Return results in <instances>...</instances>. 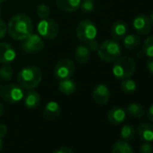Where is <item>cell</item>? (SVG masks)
<instances>
[{
    "mask_svg": "<svg viewBox=\"0 0 153 153\" xmlns=\"http://www.w3.org/2000/svg\"><path fill=\"white\" fill-rule=\"evenodd\" d=\"M110 96L109 88L104 84H99L94 88L93 99L98 105H106L110 99Z\"/></svg>",
    "mask_w": 153,
    "mask_h": 153,
    "instance_id": "obj_11",
    "label": "cell"
},
{
    "mask_svg": "<svg viewBox=\"0 0 153 153\" xmlns=\"http://www.w3.org/2000/svg\"><path fill=\"white\" fill-rule=\"evenodd\" d=\"M7 33V26L2 19H0V39L4 38Z\"/></svg>",
    "mask_w": 153,
    "mask_h": 153,
    "instance_id": "obj_31",
    "label": "cell"
},
{
    "mask_svg": "<svg viewBox=\"0 0 153 153\" xmlns=\"http://www.w3.org/2000/svg\"><path fill=\"white\" fill-rule=\"evenodd\" d=\"M122 49L115 40H106L99 45L97 53L99 58L105 62L115 61L121 55Z\"/></svg>",
    "mask_w": 153,
    "mask_h": 153,
    "instance_id": "obj_4",
    "label": "cell"
},
{
    "mask_svg": "<svg viewBox=\"0 0 153 153\" xmlns=\"http://www.w3.org/2000/svg\"><path fill=\"white\" fill-rule=\"evenodd\" d=\"M79 8H80V10L83 13L88 14V13H91L94 10L95 5H94V2L93 1H82L81 4H80Z\"/></svg>",
    "mask_w": 153,
    "mask_h": 153,
    "instance_id": "obj_29",
    "label": "cell"
},
{
    "mask_svg": "<svg viewBox=\"0 0 153 153\" xmlns=\"http://www.w3.org/2000/svg\"><path fill=\"white\" fill-rule=\"evenodd\" d=\"M121 88L123 93H125L127 95H131L136 91L137 84L134 80L131 79L130 78L125 79H123L121 82Z\"/></svg>",
    "mask_w": 153,
    "mask_h": 153,
    "instance_id": "obj_24",
    "label": "cell"
},
{
    "mask_svg": "<svg viewBox=\"0 0 153 153\" xmlns=\"http://www.w3.org/2000/svg\"><path fill=\"white\" fill-rule=\"evenodd\" d=\"M140 153H153V147L150 142H144L140 147Z\"/></svg>",
    "mask_w": 153,
    "mask_h": 153,
    "instance_id": "obj_30",
    "label": "cell"
},
{
    "mask_svg": "<svg viewBox=\"0 0 153 153\" xmlns=\"http://www.w3.org/2000/svg\"><path fill=\"white\" fill-rule=\"evenodd\" d=\"M82 2V0H57V6L59 8L65 12L76 11Z\"/></svg>",
    "mask_w": 153,
    "mask_h": 153,
    "instance_id": "obj_17",
    "label": "cell"
},
{
    "mask_svg": "<svg viewBox=\"0 0 153 153\" xmlns=\"http://www.w3.org/2000/svg\"><path fill=\"white\" fill-rule=\"evenodd\" d=\"M16 57V53L14 50V48L7 43V42H1L0 43V63L3 64H8L15 60Z\"/></svg>",
    "mask_w": 153,
    "mask_h": 153,
    "instance_id": "obj_12",
    "label": "cell"
},
{
    "mask_svg": "<svg viewBox=\"0 0 153 153\" xmlns=\"http://www.w3.org/2000/svg\"><path fill=\"white\" fill-rule=\"evenodd\" d=\"M54 153H74V151L70 148H68V147H60Z\"/></svg>",
    "mask_w": 153,
    "mask_h": 153,
    "instance_id": "obj_33",
    "label": "cell"
},
{
    "mask_svg": "<svg viewBox=\"0 0 153 153\" xmlns=\"http://www.w3.org/2000/svg\"><path fill=\"white\" fill-rule=\"evenodd\" d=\"M4 110H5V108H4L3 104H2V103H0V115H2V114H3Z\"/></svg>",
    "mask_w": 153,
    "mask_h": 153,
    "instance_id": "obj_37",
    "label": "cell"
},
{
    "mask_svg": "<svg viewBox=\"0 0 153 153\" xmlns=\"http://www.w3.org/2000/svg\"><path fill=\"white\" fill-rule=\"evenodd\" d=\"M13 76V69L9 66H3L0 68V78L4 81H8Z\"/></svg>",
    "mask_w": 153,
    "mask_h": 153,
    "instance_id": "obj_27",
    "label": "cell"
},
{
    "mask_svg": "<svg viewBox=\"0 0 153 153\" xmlns=\"http://www.w3.org/2000/svg\"><path fill=\"white\" fill-rule=\"evenodd\" d=\"M121 137L124 140H131L134 137L135 135V129L133 126L131 125H124L122 127L121 131H120Z\"/></svg>",
    "mask_w": 153,
    "mask_h": 153,
    "instance_id": "obj_26",
    "label": "cell"
},
{
    "mask_svg": "<svg viewBox=\"0 0 153 153\" xmlns=\"http://www.w3.org/2000/svg\"><path fill=\"white\" fill-rule=\"evenodd\" d=\"M126 118V112L121 107H114L112 108L107 114V119L110 123L117 125L124 122Z\"/></svg>",
    "mask_w": 153,
    "mask_h": 153,
    "instance_id": "obj_14",
    "label": "cell"
},
{
    "mask_svg": "<svg viewBox=\"0 0 153 153\" xmlns=\"http://www.w3.org/2000/svg\"><path fill=\"white\" fill-rule=\"evenodd\" d=\"M0 95H1V97L6 102H8L10 104L18 103L25 97L22 87L16 84H10L5 86L1 89V91H0Z\"/></svg>",
    "mask_w": 153,
    "mask_h": 153,
    "instance_id": "obj_7",
    "label": "cell"
},
{
    "mask_svg": "<svg viewBox=\"0 0 153 153\" xmlns=\"http://www.w3.org/2000/svg\"><path fill=\"white\" fill-rule=\"evenodd\" d=\"M59 89L62 94L69 96L75 92L76 84L70 79H62V80H59Z\"/></svg>",
    "mask_w": 153,
    "mask_h": 153,
    "instance_id": "obj_21",
    "label": "cell"
},
{
    "mask_svg": "<svg viewBox=\"0 0 153 153\" xmlns=\"http://www.w3.org/2000/svg\"><path fill=\"white\" fill-rule=\"evenodd\" d=\"M132 26L139 35H147L151 30L152 24L148 16L140 14L133 18Z\"/></svg>",
    "mask_w": 153,
    "mask_h": 153,
    "instance_id": "obj_10",
    "label": "cell"
},
{
    "mask_svg": "<svg viewBox=\"0 0 153 153\" xmlns=\"http://www.w3.org/2000/svg\"><path fill=\"white\" fill-rule=\"evenodd\" d=\"M75 72V65L74 63L67 59L59 60L54 69V76L59 80L70 79Z\"/></svg>",
    "mask_w": 153,
    "mask_h": 153,
    "instance_id": "obj_8",
    "label": "cell"
},
{
    "mask_svg": "<svg viewBox=\"0 0 153 153\" xmlns=\"http://www.w3.org/2000/svg\"><path fill=\"white\" fill-rule=\"evenodd\" d=\"M147 68L151 74H153V58H149V59L147 61Z\"/></svg>",
    "mask_w": 153,
    "mask_h": 153,
    "instance_id": "obj_35",
    "label": "cell"
},
{
    "mask_svg": "<svg viewBox=\"0 0 153 153\" xmlns=\"http://www.w3.org/2000/svg\"><path fill=\"white\" fill-rule=\"evenodd\" d=\"M99 45L100 44L98 43V42L96 39L91 40V41H89L88 42V47L90 50V51H97L98 48H99Z\"/></svg>",
    "mask_w": 153,
    "mask_h": 153,
    "instance_id": "obj_32",
    "label": "cell"
},
{
    "mask_svg": "<svg viewBox=\"0 0 153 153\" xmlns=\"http://www.w3.org/2000/svg\"><path fill=\"white\" fill-rule=\"evenodd\" d=\"M25 105L28 109H34L36 108L41 101V97L39 93H37L36 91H29L25 97Z\"/></svg>",
    "mask_w": 153,
    "mask_h": 153,
    "instance_id": "obj_19",
    "label": "cell"
},
{
    "mask_svg": "<svg viewBox=\"0 0 153 153\" xmlns=\"http://www.w3.org/2000/svg\"><path fill=\"white\" fill-rule=\"evenodd\" d=\"M97 35V29L95 24L88 19L81 21L78 27H76V37L78 39L84 42L88 43L89 41L96 39Z\"/></svg>",
    "mask_w": 153,
    "mask_h": 153,
    "instance_id": "obj_5",
    "label": "cell"
},
{
    "mask_svg": "<svg viewBox=\"0 0 153 153\" xmlns=\"http://www.w3.org/2000/svg\"><path fill=\"white\" fill-rule=\"evenodd\" d=\"M142 51L148 58H153V35L148 37L142 44Z\"/></svg>",
    "mask_w": 153,
    "mask_h": 153,
    "instance_id": "obj_25",
    "label": "cell"
},
{
    "mask_svg": "<svg viewBox=\"0 0 153 153\" xmlns=\"http://www.w3.org/2000/svg\"><path fill=\"white\" fill-rule=\"evenodd\" d=\"M42 79V73L41 69L35 66H27L24 68L17 76L20 86L25 89H33L36 88L41 83Z\"/></svg>",
    "mask_w": 153,
    "mask_h": 153,
    "instance_id": "obj_2",
    "label": "cell"
},
{
    "mask_svg": "<svg viewBox=\"0 0 153 153\" xmlns=\"http://www.w3.org/2000/svg\"><path fill=\"white\" fill-rule=\"evenodd\" d=\"M90 53H91V51L88 46L80 45L76 48V50L75 51V59L79 63L85 64L89 60Z\"/></svg>",
    "mask_w": 153,
    "mask_h": 153,
    "instance_id": "obj_18",
    "label": "cell"
},
{
    "mask_svg": "<svg viewBox=\"0 0 153 153\" xmlns=\"http://www.w3.org/2000/svg\"><path fill=\"white\" fill-rule=\"evenodd\" d=\"M7 32L13 39L25 40L33 33V23L31 18L25 14L16 15L8 23Z\"/></svg>",
    "mask_w": 153,
    "mask_h": 153,
    "instance_id": "obj_1",
    "label": "cell"
},
{
    "mask_svg": "<svg viewBox=\"0 0 153 153\" xmlns=\"http://www.w3.org/2000/svg\"><path fill=\"white\" fill-rule=\"evenodd\" d=\"M22 48L26 53H34L42 51L44 47L42 38L39 34L31 33L28 37L23 40Z\"/></svg>",
    "mask_w": 153,
    "mask_h": 153,
    "instance_id": "obj_9",
    "label": "cell"
},
{
    "mask_svg": "<svg viewBox=\"0 0 153 153\" xmlns=\"http://www.w3.org/2000/svg\"><path fill=\"white\" fill-rule=\"evenodd\" d=\"M147 117L150 122L153 123V105H151L150 107L149 108V111L147 113Z\"/></svg>",
    "mask_w": 153,
    "mask_h": 153,
    "instance_id": "obj_36",
    "label": "cell"
},
{
    "mask_svg": "<svg viewBox=\"0 0 153 153\" xmlns=\"http://www.w3.org/2000/svg\"><path fill=\"white\" fill-rule=\"evenodd\" d=\"M7 133V127L5 124H0V138H4Z\"/></svg>",
    "mask_w": 153,
    "mask_h": 153,
    "instance_id": "obj_34",
    "label": "cell"
},
{
    "mask_svg": "<svg viewBox=\"0 0 153 153\" xmlns=\"http://www.w3.org/2000/svg\"><path fill=\"white\" fill-rule=\"evenodd\" d=\"M127 113L132 117L140 118V117L144 116L146 111H145V108L142 105H140V104L132 103L127 106Z\"/></svg>",
    "mask_w": 153,
    "mask_h": 153,
    "instance_id": "obj_23",
    "label": "cell"
},
{
    "mask_svg": "<svg viewBox=\"0 0 153 153\" xmlns=\"http://www.w3.org/2000/svg\"><path fill=\"white\" fill-rule=\"evenodd\" d=\"M138 135L145 142L153 141V125L149 123H142L138 127Z\"/></svg>",
    "mask_w": 153,
    "mask_h": 153,
    "instance_id": "obj_16",
    "label": "cell"
},
{
    "mask_svg": "<svg viewBox=\"0 0 153 153\" xmlns=\"http://www.w3.org/2000/svg\"><path fill=\"white\" fill-rule=\"evenodd\" d=\"M112 153H133V149L127 141L118 140L114 144Z\"/></svg>",
    "mask_w": 153,
    "mask_h": 153,
    "instance_id": "obj_22",
    "label": "cell"
},
{
    "mask_svg": "<svg viewBox=\"0 0 153 153\" xmlns=\"http://www.w3.org/2000/svg\"><path fill=\"white\" fill-rule=\"evenodd\" d=\"M149 20H150V22H151V24L153 25V12H152V13L150 14V16H149Z\"/></svg>",
    "mask_w": 153,
    "mask_h": 153,
    "instance_id": "obj_38",
    "label": "cell"
},
{
    "mask_svg": "<svg viewBox=\"0 0 153 153\" xmlns=\"http://www.w3.org/2000/svg\"><path fill=\"white\" fill-rule=\"evenodd\" d=\"M37 31L42 38L53 40L59 34V25L52 19H42L38 24Z\"/></svg>",
    "mask_w": 153,
    "mask_h": 153,
    "instance_id": "obj_6",
    "label": "cell"
},
{
    "mask_svg": "<svg viewBox=\"0 0 153 153\" xmlns=\"http://www.w3.org/2000/svg\"><path fill=\"white\" fill-rule=\"evenodd\" d=\"M127 31H128V26L124 22L116 21L115 23H114V25L111 27V35L115 41L122 40L127 34Z\"/></svg>",
    "mask_w": 153,
    "mask_h": 153,
    "instance_id": "obj_15",
    "label": "cell"
},
{
    "mask_svg": "<svg viewBox=\"0 0 153 153\" xmlns=\"http://www.w3.org/2000/svg\"><path fill=\"white\" fill-rule=\"evenodd\" d=\"M140 44V37L139 34H126L123 38V46L127 50L137 49Z\"/></svg>",
    "mask_w": 153,
    "mask_h": 153,
    "instance_id": "obj_20",
    "label": "cell"
},
{
    "mask_svg": "<svg viewBox=\"0 0 153 153\" xmlns=\"http://www.w3.org/2000/svg\"><path fill=\"white\" fill-rule=\"evenodd\" d=\"M61 113V109L59 105L55 101H50L44 107L43 116L48 121H53L57 119Z\"/></svg>",
    "mask_w": 153,
    "mask_h": 153,
    "instance_id": "obj_13",
    "label": "cell"
},
{
    "mask_svg": "<svg viewBox=\"0 0 153 153\" xmlns=\"http://www.w3.org/2000/svg\"><path fill=\"white\" fill-rule=\"evenodd\" d=\"M37 15L41 19H46L50 16V8L44 4H41L37 7Z\"/></svg>",
    "mask_w": 153,
    "mask_h": 153,
    "instance_id": "obj_28",
    "label": "cell"
},
{
    "mask_svg": "<svg viewBox=\"0 0 153 153\" xmlns=\"http://www.w3.org/2000/svg\"><path fill=\"white\" fill-rule=\"evenodd\" d=\"M6 1V0H0V4H2V3H4Z\"/></svg>",
    "mask_w": 153,
    "mask_h": 153,
    "instance_id": "obj_40",
    "label": "cell"
},
{
    "mask_svg": "<svg viewBox=\"0 0 153 153\" xmlns=\"http://www.w3.org/2000/svg\"><path fill=\"white\" fill-rule=\"evenodd\" d=\"M136 70V63L133 59L130 57L118 58L113 67V74L118 79H129Z\"/></svg>",
    "mask_w": 153,
    "mask_h": 153,
    "instance_id": "obj_3",
    "label": "cell"
},
{
    "mask_svg": "<svg viewBox=\"0 0 153 153\" xmlns=\"http://www.w3.org/2000/svg\"><path fill=\"white\" fill-rule=\"evenodd\" d=\"M2 147H3V141H2V138H0V151L2 150Z\"/></svg>",
    "mask_w": 153,
    "mask_h": 153,
    "instance_id": "obj_39",
    "label": "cell"
},
{
    "mask_svg": "<svg viewBox=\"0 0 153 153\" xmlns=\"http://www.w3.org/2000/svg\"><path fill=\"white\" fill-rule=\"evenodd\" d=\"M82 1H94V0H82Z\"/></svg>",
    "mask_w": 153,
    "mask_h": 153,
    "instance_id": "obj_41",
    "label": "cell"
}]
</instances>
